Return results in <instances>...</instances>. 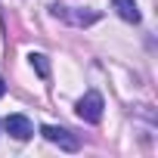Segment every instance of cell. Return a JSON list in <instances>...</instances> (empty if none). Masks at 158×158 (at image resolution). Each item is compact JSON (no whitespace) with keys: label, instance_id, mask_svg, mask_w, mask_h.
Masks as SVG:
<instances>
[{"label":"cell","instance_id":"6da1fadb","mask_svg":"<svg viewBox=\"0 0 158 158\" xmlns=\"http://www.w3.org/2000/svg\"><path fill=\"white\" fill-rule=\"evenodd\" d=\"M50 13H53L56 19L68 22V25H77V28L99 22V13H96V10H68V6H62V3H53V6H50Z\"/></svg>","mask_w":158,"mask_h":158},{"label":"cell","instance_id":"7a4b0ae2","mask_svg":"<svg viewBox=\"0 0 158 158\" xmlns=\"http://www.w3.org/2000/svg\"><path fill=\"white\" fill-rule=\"evenodd\" d=\"M77 118L87 121V124H99L102 121V96L96 90H87L77 99Z\"/></svg>","mask_w":158,"mask_h":158},{"label":"cell","instance_id":"3957f363","mask_svg":"<svg viewBox=\"0 0 158 158\" xmlns=\"http://www.w3.org/2000/svg\"><path fill=\"white\" fill-rule=\"evenodd\" d=\"M40 133H44L53 146H59V149H65V152H77V146H81V143H77V136H71L65 127H56V124H44Z\"/></svg>","mask_w":158,"mask_h":158},{"label":"cell","instance_id":"277c9868","mask_svg":"<svg viewBox=\"0 0 158 158\" xmlns=\"http://www.w3.org/2000/svg\"><path fill=\"white\" fill-rule=\"evenodd\" d=\"M3 127H6V133H10L13 139H22V143L34 136V124H31L25 115H10V118L3 121Z\"/></svg>","mask_w":158,"mask_h":158},{"label":"cell","instance_id":"5b68a950","mask_svg":"<svg viewBox=\"0 0 158 158\" xmlns=\"http://www.w3.org/2000/svg\"><path fill=\"white\" fill-rule=\"evenodd\" d=\"M112 6H115V13L124 19V22H139V10H136V3L133 0H112Z\"/></svg>","mask_w":158,"mask_h":158},{"label":"cell","instance_id":"8992f818","mask_svg":"<svg viewBox=\"0 0 158 158\" xmlns=\"http://www.w3.org/2000/svg\"><path fill=\"white\" fill-rule=\"evenodd\" d=\"M28 59H31V65L37 68V74H40V77H50V62H47V56H44V53H31Z\"/></svg>","mask_w":158,"mask_h":158},{"label":"cell","instance_id":"52a82bcc","mask_svg":"<svg viewBox=\"0 0 158 158\" xmlns=\"http://www.w3.org/2000/svg\"><path fill=\"white\" fill-rule=\"evenodd\" d=\"M6 93V81H3V77H0V96H3Z\"/></svg>","mask_w":158,"mask_h":158}]
</instances>
